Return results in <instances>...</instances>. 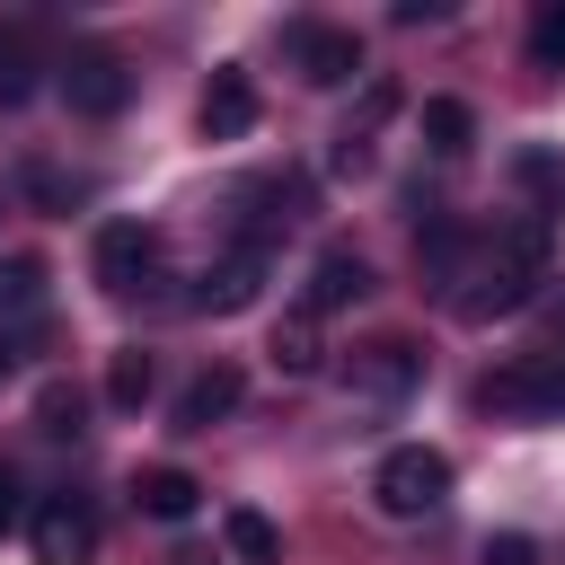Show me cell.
I'll use <instances>...</instances> for the list:
<instances>
[{
  "label": "cell",
  "instance_id": "6da1fadb",
  "mask_svg": "<svg viewBox=\"0 0 565 565\" xmlns=\"http://www.w3.org/2000/svg\"><path fill=\"white\" fill-rule=\"evenodd\" d=\"M547 265H556V230H547L539 212L503 221V230H494V247H486V265H477V274H468V291H459V318H468V327H486V318L530 309V300H539V282H547Z\"/></svg>",
  "mask_w": 565,
  "mask_h": 565
},
{
  "label": "cell",
  "instance_id": "7a4b0ae2",
  "mask_svg": "<svg viewBox=\"0 0 565 565\" xmlns=\"http://www.w3.org/2000/svg\"><path fill=\"white\" fill-rule=\"evenodd\" d=\"M477 415H503V424H556L565 415V353H521L503 371L477 380Z\"/></svg>",
  "mask_w": 565,
  "mask_h": 565
},
{
  "label": "cell",
  "instance_id": "3957f363",
  "mask_svg": "<svg viewBox=\"0 0 565 565\" xmlns=\"http://www.w3.org/2000/svg\"><path fill=\"white\" fill-rule=\"evenodd\" d=\"M371 503H380L388 521H424V512H441V503H450V459H441L433 441H397V450L371 468Z\"/></svg>",
  "mask_w": 565,
  "mask_h": 565
},
{
  "label": "cell",
  "instance_id": "277c9868",
  "mask_svg": "<svg viewBox=\"0 0 565 565\" xmlns=\"http://www.w3.org/2000/svg\"><path fill=\"white\" fill-rule=\"evenodd\" d=\"M88 274H97L106 300H141V291H159V230H150V221H97V238H88Z\"/></svg>",
  "mask_w": 565,
  "mask_h": 565
},
{
  "label": "cell",
  "instance_id": "5b68a950",
  "mask_svg": "<svg viewBox=\"0 0 565 565\" xmlns=\"http://www.w3.org/2000/svg\"><path fill=\"white\" fill-rule=\"evenodd\" d=\"M282 53H291V71H300L309 88H344V79L362 71V35H353V26H327V18H291V26H282Z\"/></svg>",
  "mask_w": 565,
  "mask_h": 565
},
{
  "label": "cell",
  "instance_id": "8992f818",
  "mask_svg": "<svg viewBox=\"0 0 565 565\" xmlns=\"http://www.w3.org/2000/svg\"><path fill=\"white\" fill-rule=\"evenodd\" d=\"M26 539H35V565H88L97 556V503L88 494H44L26 512Z\"/></svg>",
  "mask_w": 565,
  "mask_h": 565
},
{
  "label": "cell",
  "instance_id": "52a82bcc",
  "mask_svg": "<svg viewBox=\"0 0 565 565\" xmlns=\"http://www.w3.org/2000/svg\"><path fill=\"white\" fill-rule=\"evenodd\" d=\"M300 203H309V185H300V177H256V185H238V238H230V247L274 256V238L300 221Z\"/></svg>",
  "mask_w": 565,
  "mask_h": 565
},
{
  "label": "cell",
  "instance_id": "ba28073f",
  "mask_svg": "<svg viewBox=\"0 0 565 565\" xmlns=\"http://www.w3.org/2000/svg\"><path fill=\"white\" fill-rule=\"evenodd\" d=\"M344 380H353V397H380V406H397V397L424 380V344H415V335H371V344L344 362Z\"/></svg>",
  "mask_w": 565,
  "mask_h": 565
},
{
  "label": "cell",
  "instance_id": "9c48e42d",
  "mask_svg": "<svg viewBox=\"0 0 565 565\" xmlns=\"http://www.w3.org/2000/svg\"><path fill=\"white\" fill-rule=\"evenodd\" d=\"M62 97H71V115H124L132 106V71H124V53H71L62 62Z\"/></svg>",
  "mask_w": 565,
  "mask_h": 565
},
{
  "label": "cell",
  "instance_id": "30bf717a",
  "mask_svg": "<svg viewBox=\"0 0 565 565\" xmlns=\"http://www.w3.org/2000/svg\"><path fill=\"white\" fill-rule=\"evenodd\" d=\"M256 291H265V256H256V247H221V256L194 274V309H203V318H238V309H256Z\"/></svg>",
  "mask_w": 565,
  "mask_h": 565
},
{
  "label": "cell",
  "instance_id": "8fae6325",
  "mask_svg": "<svg viewBox=\"0 0 565 565\" xmlns=\"http://www.w3.org/2000/svg\"><path fill=\"white\" fill-rule=\"evenodd\" d=\"M238 397H247V371H238V362H203V371H194V380L177 388L168 424H177V433H212V424H221V415H230Z\"/></svg>",
  "mask_w": 565,
  "mask_h": 565
},
{
  "label": "cell",
  "instance_id": "7c38bea8",
  "mask_svg": "<svg viewBox=\"0 0 565 565\" xmlns=\"http://www.w3.org/2000/svg\"><path fill=\"white\" fill-rule=\"evenodd\" d=\"M194 124H203V141H247L256 132V79L238 62H221L212 88H203V106H194Z\"/></svg>",
  "mask_w": 565,
  "mask_h": 565
},
{
  "label": "cell",
  "instance_id": "4fadbf2b",
  "mask_svg": "<svg viewBox=\"0 0 565 565\" xmlns=\"http://www.w3.org/2000/svg\"><path fill=\"white\" fill-rule=\"evenodd\" d=\"M362 291H371V256H362V247H318L300 309H309V318H335V309H353Z\"/></svg>",
  "mask_w": 565,
  "mask_h": 565
},
{
  "label": "cell",
  "instance_id": "5bb4252c",
  "mask_svg": "<svg viewBox=\"0 0 565 565\" xmlns=\"http://www.w3.org/2000/svg\"><path fill=\"white\" fill-rule=\"evenodd\" d=\"M132 503H141L150 521H194V503H203V486H194L185 468H168V459H150V468H132Z\"/></svg>",
  "mask_w": 565,
  "mask_h": 565
},
{
  "label": "cell",
  "instance_id": "9a60e30c",
  "mask_svg": "<svg viewBox=\"0 0 565 565\" xmlns=\"http://www.w3.org/2000/svg\"><path fill=\"white\" fill-rule=\"evenodd\" d=\"M265 353H274V371H291V380H318V371H327V335H318V318H309V309H291V318L274 327V344H265Z\"/></svg>",
  "mask_w": 565,
  "mask_h": 565
},
{
  "label": "cell",
  "instance_id": "2e32d148",
  "mask_svg": "<svg viewBox=\"0 0 565 565\" xmlns=\"http://www.w3.org/2000/svg\"><path fill=\"white\" fill-rule=\"evenodd\" d=\"M221 547H230L238 565H282V530H274L256 503H230V512H221Z\"/></svg>",
  "mask_w": 565,
  "mask_h": 565
},
{
  "label": "cell",
  "instance_id": "e0dca14e",
  "mask_svg": "<svg viewBox=\"0 0 565 565\" xmlns=\"http://www.w3.org/2000/svg\"><path fill=\"white\" fill-rule=\"evenodd\" d=\"M468 141H477V115H468L459 97H433V106H424V150H433V159H459Z\"/></svg>",
  "mask_w": 565,
  "mask_h": 565
},
{
  "label": "cell",
  "instance_id": "ac0fdd59",
  "mask_svg": "<svg viewBox=\"0 0 565 565\" xmlns=\"http://www.w3.org/2000/svg\"><path fill=\"white\" fill-rule=\"evenodd\" d=\"M415 265H424V274H441V282H459V265H468V230L433 212V221H424V238H415Z\"/></svg>",
  "mask_w": 565,
  "mask_h": 565
},
{
  "label": "cell",
  "instance_id": "d6986e66",
  "mask_svg": "<svg viewBox=\"0 0 565 565\" xmlns=\"http://www.w3.org/2000/svg\"><path fill=\"white\" fill-rule=\"evenodd\" d=\"M150 380H159V371H150V353H141V344H124V353L106 362V406H115V415H141Z\"/></svg>",
  "mask_w": 565,
  "mask_h": 565
},
{
  "label": "cell",
  "instance_id": "ffe728a7",
  "mask_svg": "<svg viewBox=\"0 0 565 565\" xmlns=\"http://www.w3.org/2000/svg\"><path fill=\"white\" fill-rule=\"evenodd\" d=\"M79 415H88V397H79L71 380H44V388H35V433L71 441V433H79Z\"/></svg>",
  "mask_w": 565,
  "mask_h": 565
},
{
  "label": "cell",
  "instance_id": "44dd1931",
  "mask_svg": "<svg viewBox=\"0 0 565 565\" xmlns=\"http://www.w3.org/2000/svg\"><path fill=\"white\" fill-rule=\"evenodd\" d=\"M44 300V256H0V318H26Z\"/></svg>",
  "mask_w": 565,
  "mask_h": 565
},
{
  "label": "cell",
  "instance_id": "7402d4cb",
  "mask_svg": "<svg viewBox=\"0 0 565 565\" xmlns=\"http://www.w3.org/2000/svg\"><path fill=\"white\" fill-rule=\"evenodd\" d=\"M530 62H539V71H565V0H547V9L530 18Z\"/></svg>",
  "mask_w": 565,
  "mask_h": 565
},
{
  "label": "cell",
  "instance_id": "603a6c76",
  "mask_svg": "<svg viewBox=\"0 0 565 565\" xmlns=\"http://www.w3.org/2000/svg\"><path fill=\"white\" fill-rule=\"evenodd\" d=\"M26 194H35V203H53V212H71L88 185H79V177H62V168H26Z\"/></svg>",
  "mask_w": 565,
  "mask_h": 565
},
{
  "label": "cell",
  "instance_id": "cb8c5ba5",
  "mask_svg": "<svg viewBox=\"0 0 565 565\" xmlns=\"http://www.w3.org/2000/svg\"><path fill=\"white\" fill-rule=\"evenodd\" d=\"M26 88H35V62H26V44H18V35H0V97L18 106Z\"/></svg>",
  "mask_w": 565,
  "mask_h": 565
},
{
  "label": "cell",
  "instance_id": "d4e9b609",
  "mask_svg": "<svg viewBox=\"0 0 565 565\" xmlns=\"http://www.w3.org/2000/svg\"><path fill=\"white\" fill-rule=\"evenodd\" d=\"M26 512H35V503H26V477H18L9 459H0V539H9V530H18Z\"/></svg>",
  "mask_w": 565,
  "mask_h": 565
},
{
  "label": "cell",
  "instance_id": "484cf974",
  "mask_svg": "<svg viewBox=\"0 0 565 565\" xmlns=\"http://www.w3.org/2000/svg\"><path fill=\"white\" fill-rule=\"evenodd\" d=\"M486 565H539V547L521 530H503V539H486Z\"/></svg>",
  "mask_w": 565,
  "mask_h": 565
},
{
  "label": "cell",
  "instance_id": "4316f807",
  "mask_svg": "<svg viewBox=\"0 0 565 565\" xmlns=\"http://www.w3.org/2000/svg\"><path fill=\"white\" fill-rule=\"evenodd\" d=\"M9 362H18V353H9V344H0V380H9Z\"/></svg>",
  "mask_w": 565,
  "mask_h": 565
},
{
  "label": "cell",
  "instance_id": "83f0119b",
  "mask_svg": "<svg viewBox=\"0 0 565 565\" xmlns=\"http://www.w3.org/2000/svg\"><path fill=\"white\" fill-rule=\"evenodd\" d=\"M556 335H565V309H556Z\"/></svg>",
  "mask_w": 565,
  "mask_h": 565
}]
</instances>
